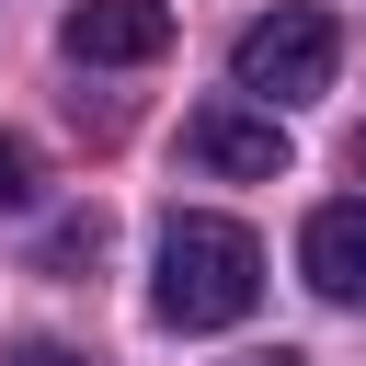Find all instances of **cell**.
<instances>
[{"label":"cell","instance_id":"cell-1","mask_svg":"<svg viewBox=\"0 0 366 366\" xmlns=\"http://www.w3.org/2000/svg\"><path fill=\"white\" fill-rule=\"evenodd\" d=\"M252 297H263V240L240 217H172L160 229L149 309L172 332H229V320H252Z\"/></svg>","mask_w":366,"mask_h":366},{"label":"cell","instance_id":"cell-2","mask_svg":"<svg viewBox=\"0 0 366 366\" xmlns=\"http://www.w3.org/2000/svg\"><path fill=\"white\" fill-rule=\"evenodd\" d=\"M332 69H343V34H332V11H309V0H286V11L240 23V46H229V92H240V103H263V114L320 103V92H332Z\"/></svg>","mask_w":366,"mask_h":366},{"label":"cell","instance_id":"cell-3","mask_svg":"<svg viewBox=\"0 0 366 366\" xmlns=\"http://www.w3.org/2000/svg\"><path fill=\"white\" fill-rule=\"evenodd\" d=\"M183 160H194V172H229V183H274V172H286V114H263V103H206V114H183Z\"/></svg>","mask_w":366,"mask_h":366},{"label":"cell","instance_id":"cell-4","mask_svg":"<svg viewBox=\"0 0 366 366\" xmlns=\"http://www.w3.org/2000/svg\"><path fill=\"white\" fill-rule=\"evenodd\" d=\"M57 46H69L80 69H149V57L172 46V11H160V0H80V11L57 23Z\"/></svg>","mask_w":366,"mask_h":366},{"label":"cell","instance_id":"cell-5","mask_svg":"<svg viewBox=\"0 0 366 366\" xmlns=\"http://www.w3.org/2000/svg\"><path fill=\"white\" fill-rule=\"evenodd\" d=\"M297 274L332 297V309H366V206H320L297 229Z\"/></svg>","mask_w":366,"mask_h":366},{"label":"cell","instance_id":"cell-6","mask_svg":"<svg viewBox=\"0 0 366 366\" xmlns=\"http://www.w3.org/2000/svg\"><path fill=\"white\" fill-rule=\"evenodd\" d=\"M0 206H34V160H23V137H0Z\"/></svg>","mask_w":366,"mask_h":366},{"label":"cell","instance_id":"cell-7","mask_svg":"<svg viewBox=\"0 0 366 366\" xmlns=\"http://www.w3.org/2000/svg\"><path fill=\"white\" fill-rule=\"evenodd\" d=\"M240 366H309V355H286V343H274V355H240Z\"/></svg>","mask_w":366,"mask_h":366}]
</instances>
